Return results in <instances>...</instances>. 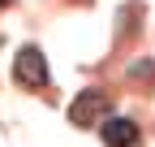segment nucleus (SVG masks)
<instances>
[{
	"label": "nucleus",
	"instance_id": "nucleus-2",
	"mask_svg": "<svg viewBox=\"0 0 155 147\" xmlns=\"http://www.w3.org/2000/svg\"><path fill=\"white\" fill-rule=\"evenodd\" d=\"M13 78L22 87H48V61H43V52H39L35 43H26L13 56Z\"/></svg>",
	"mask_w": 155,
	"mask_h": 147
},
{
	"label": "nucleus",
	"instance_id": "nucleus-1",
	"mask_svg": "<svg viewBox=\"0 0 155 147\" xmlns=\"http://www.w3.org/2000/svg\"><path fill=\"white\" fill-rule=\"evenodd\" d=\"M108 113H112V100H108V91H99V87H91V91H78L73 95V104H69V125H104L108 121Z\"/></svg>",
	"mask_w": 155,
	"mask_h": 147
},
{
	"label": "nucleus",
	"instance_id": "nucleus-4",
	"mask_svg": "<svg viewBox=\"0 0 155 147\" xmlns=\"http://www.w3.org/2000/svg\"><path fill=\"white\" fill-rule=\"evenodd\" d=\"M0 5H5V0H0Z\"/></svg>",
	"mask_w": 155,
	"mask_h": 147
},
{
	"label": "nucleus",
	"instance_id": "nucleus-3",
	"mask_svg": "<svg viewBox=\"0 0 155 147\" xmlns=\"http://www.w3.org/2000/svg\"><path fill=\"white\" fill-rule=\"evenodd\" d=\"M99 138H104V147H134L142 138V130H138V121H129V117H108L99 125Z\"/></svg>",
	"mask_w": 155,
	"mask_h": 147
}]
</instances>
